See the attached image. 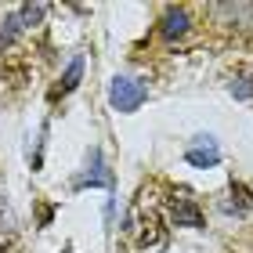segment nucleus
<instances>
[{
	"label": "nucleus",
	"instance_id": "f257e3e1",
	"mask_svg": "<svg viewBox=\"0 0 253 253\" xmlns=\"http://www.w3.org/2000/svg\"><path fill=\"white\" fill-rule=\"evenodd\" d=\"M145 94H148L145 84H137L130 76H116L112 87H109V101H112V109H120V112H134L145 101Z\"/></svg>",
	"mask_w": 253,
	"mask_h": 253
},
{
	"label": "nucleus",
	"instance_id": "f03ea898",
	"mask_svg": "<svg viewBox=\"0 0 253 253\" xmlns=\"http://www.w3.org/2000/svg\"><path fill=\"white\" fill-rule=\"evenodd\" d=\"M210 15L235 33H253V4H213Z\"/></svg>",
	"mask_w": 253,
	"mask_h": 253
},
{
	"label": "nucleus",
	"instance_id": "7ed1b4c3",
	"mask_svg": "<svg viewBox=\"0 0 253 253\" xmlns=\"http://www.w3.org/2000/svg\"><path fill=\"white\" fill-rule=\"evenodd\" d=\"M170 217H174L181 228H199L203 224V210L188 199V195H174V199H170Z\"/></svg>",
	"mask_w": 253,
	"mask_h": 253
},
{
	"label": "nucleus",
	"instance_id": "20e7f679",
	"mask_svg": "<svg viewBox=\"0 0 253 253\" xmlns=\"http://www.w3.org/2000/svg\"><path fill=\"white\" fill-rule=\"evenodd\" d=\"M163 243V224H159V213L148 210L137 217V246L148 250V246H159Z\"/></svg>",
	"mask_w": 253,
	"mask_h": 253
},
{
	"label": "nucleus",
	"instance_id": "39448f33",
	"mask_svg": "<svg viewBox=\"0 0 253 253\" xmlns=\"http://www.w3.org/2000/svg\"><path fill=\"white\" fill-rule=\"evenodd\" d=\"M185 33H188V11L185 7H167L163 11V37L177 40V37H185Z\"/></svg>",
	"mask_w": 253,
	"mask_h": 253
},
{
	"label": "nucleus",
	"instance_id": "423d86ee",
	"mask_svg": "<svg viewBox=\"0 0 253 253\" xmlns=\"http://www.w3.org/2000/svg\"><path fill=\"white\" fill-rule=\"evenodd\" d=\"M80 76H84V58H80V54H76V58L69 62V69H65V76L58 80V87L51 90V101L58 98V94H69V90H76V84H80Z\"/></svg>",
	"mask_w": 253,
	"mask_h": 253
},
{
	"label": "nucleus",
	"instance_id": "0eeeda50",
	"mask_svg": "<svg viewBox=\"0 0 253 253\" xmlns=\"http://www.w3.org/2000/svg\"><path fill=\"white\" fill-rule=\"evenodd\" d=\"M26 26H29L26 15H22V11H11L7 22L0 26V54H4V47H11V43H15V37H18V33L26 29Z\"/></svg>",
	"mask_w": 253,
	"mask_h": 253
},
{
	"label": "nucleus",
	"instance_id": "6e6552de",
	"mask_svg": "<svg viewBox=\"0 0 253 253\" xmlns=\"http://www.w3.org/2000/svg\"><path fill=\"white\" fill-rule=\"evenodd\" d=\"M0 246H7V253H15V221H11V210L0 203Z\"/></svg>",
	"mask_w": 253,
	"mask_h": 253
},
{
	"label": "nucleus",
	"instance_id": "1a4fd4ad",
	"mask_svg": "<svg viewBox=\"0 0 253 253\" xmlns=\"http://www.w3.org/2000/svg\"><path fill=\"white\" fill-rule=\"evenodd\" d=\"M188 163H195V167H213V163H217V148H213V145H206V148H188Z\"/></svg>",
	"mask_w": 253,
	"mask_h": 253
}]
</instances>
